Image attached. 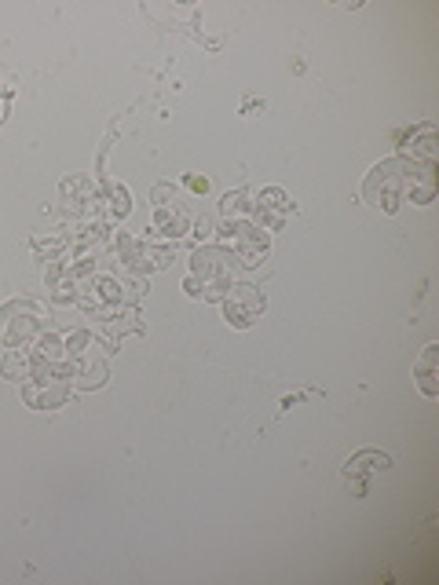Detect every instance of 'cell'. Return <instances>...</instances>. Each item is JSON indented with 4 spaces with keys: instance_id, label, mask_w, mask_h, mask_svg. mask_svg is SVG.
Wrapping results in <instances>:
<instances>
[{
    "instance_id": "6da1fadb",
    "label": "cell",
    "mask_w": 439,
    "mask_h": 585,
    "mask_svg": "<svg viewBox=\"0 0 439 585\" xmlns=\"http://www.w3.org/2000/svg\"><path fill=\"white\" fill-rule=\"evenodd\" d=\"M235 271H238V260L231 249H224V245H205V249H194L191 271L183 278V289L194 300H224L227 289L235 286Z\"/></svg>"
},
{
    "instance_id": "7a4b0ae2",
    "label": "cell",
    "mask_w": 439,
    "mask_h": 585,
    "mask_svg": "<svg viewBox=\"0 0 439 585\" xmlns=\"http://www.w3.org/2000/svg\"><path fill=\"white\" fill-rule=\"evenodd\" d=\"M66 377L74 392H92L103 388V381L110 377V366L103 359V351L92 348V337L85 330H77L66 337Z\"/></svg>"
},
{
    "instance_id": "3957f363",
    "label": "cell",
    "mask_w": 439,
    "mask_h": 585,
    "mask_svg": "<svg viewBox=\"0 0 439 585\" xmlns=\"http://www.w3.org/2000/svg\"><path fill=\"white\" fill-rule=\"evenodd\" d=\"M52 319L44 304L37 300H11L0 308V344L8 351H19V348H30L37 337H41V326Z\"/></svg>"
},
{
    "instance_id": "277c9868",
    "label": "cell",
    "mask_w": 439,
    "mask_h": 585,
    "mask_svg": "<svg viewBox=\"0 0 439 585\" xmlns=\"http://www.w3.org/2000/svg\"><path fill=\"white\" fill-rule=\"evenodd\" d=\"M403 176H407V158H388L370 169L363 180L366 205H374L381 213H396L403 205Z\"/></svg>"
},
{
    "instance_id": "5b68a950",
    "label": "cell",
    "mask_w": 439,
    "mask_h": 585,
    "mask_svg": "<svg viewBox=\"0 0 439 585\" xmlns=\"http://www.w3.org/2000/svg\"><path fill=\"white\" fill-rule=\"evenodd\" d=\"M224 238V249H231L238 260V267H260L268 260V249H271V234L264 227L249 224V220H235V224H227L220 231Z\"/></svg>"
},
{
    "instance_id": "8992f818",
    "label": "cell",
    "mask_w": 439,
    "mask_h": 585,
    "mask_svg": "<svg viewBox=\"0 0 439 585\" xmlns=\"http://www.w3.org/2000/svg\"><path fill=\"white\" fill-rule=\"evenodd\" d=\"M220 304H224L227 326H235V330H249L264 315V308H268V300H264V293L257 286H238V282L227 289Z\"/></svg>"
},
{
    "instance_id": "52a82bcc",
    "label": "cell",
    "mask_w": 439,
    "mask_h": 585,
    "mask_svg": "<svg viewBox=\"0 0 439 585\" xmlns=\"http://www.w3.org/2000/svg\"><path fill=\"white\" fill-rule=\"evenodd\" d=\"M74 392L66 373H48V377H33L22 384V399L30 410H59L66 403V395Z\"/></svg>"
},
{
    "instance_id": "ba28073f",
    "label": "cell",
    "mask_w": 439,
    "mask_h": 585,
    "mask_svg": "<svg viewBox=\"0 0 439 585\" xmlns=\"http://www.w3.org/2000/svg\"><path fill=\"white\" fill-rule=\"evenodd\" d=\"M253 213H257V227H264V231H282V227L290 224L293 216V205L290 198H286V191H279V187H268V191L253 194Z\"/></svg>"
},
{
    "instance_id": "9c48e42d",
    "label": "cell",
    "mask_w": 439,
    "mask_h": 585,
    "mask_svg": "<svg viewBox=\"0 0 439 585\" xmlns=\"http://www.w3.org/2000/svg\"><path fill=\"white\" fill-rule=\"evenodd\" d=\"M410 205H432L436 198V165H421L407 161V176H403V202Z\"/></svg>"
},
{
    "instance_id": "30bf717a",
    "label": "cell",
    "mask_w": 439,
    "mask_h": 585,
    "mask_svg": "<svg viewBox=\"0 0 439 585\" xmlns=\"http://www.w3.org/2000/svg\"><path fill=\"white\" fill-rule=\"evenodd\" d=\"M388 465H392V458H388V454H381V450H363V454L348 458V465H344V476H348V490H352L355 498H363V494H366V479L374 476L377 468L385 472Z\"/></svg>"
},
{
    "instance_id": "8fae6325",
    "label": "cell",
    "mask_w": 439,
    "mask_h": 585,
    "mask_svg": "<svg viewBox=\"0 0 439 585\" xmlns=\"http://www.w3.org/2000/svg\"><path fill=\"white\" fill-rule=\"evenodd\" d=\"M194 216L187 213V205L180 202H154V234L161 238H183L191 234Z\"/></svg>"
},
{
    "instance_id": "7c38bea8",
    "label": "cell",
    "mask_w": 439,
    "mask_h": 585,
    "mask_svg": "<svg viewBox=\"0 0 439 585\" xmlns=\"http://www.w3.org/2000/svg\"><path fill=\"white\" fill-rule=\"evenodd\" d=\"M399 158L421 161V165H436V125L432 121H421L407 132L403 139V154Z\"/></svg>"
},
{
    "instance_id": "4fadbf2b",
    "label": "cell",
    "mask_w": 439,
    "mask_h": 585,
    "mask_svg": "<svg viewBox=\"0 0 439 585\" xmlns=\"http://www.w3.org/2000/svg\"><path fill=\"white\" fill-rule=\"evenodd\" d=\"M59 202H63L66 213H88V209L96 205V187H92L88 176L74 172V176H66V180L59 183Z\"/></svg>"
},
{
    "instance_id": "5bb4252c",
    "label": "cell",
    "mask_w": 439,
    "mask_h": 585,
    "mask_svg": "<svg viewBox=\"0 0 439 585\" xmlns=\"http://www.w3.org/2000/svg\"><path fill=\"white\" fill-rule=\"evenodd\" d=\"M96 205H99V224L121 220V216H129V191L118 187V183H103V191L96 194Z\"/></svg>"
},
{
    "instance_id": "9a60e30c",
    "label": "cell",
    "mask_w": 439,
    "mask_h": 585,
    "mask_svg": "<svg viewBox=\"0 0 439 585\" xmlns=\"http://www.w3.org/2000/svg\"><path fill=\"white\" fill-rule=\"evenodd\" d=\"M414 377H418V388L425 399H436L439 395V344H429L421 351V359L414 362Z\"/></svg>"
},
{
    "instance_id": "2e32d148",
    "label": "cell",
    "mask_w": 439,
    "mask_h": 585,
    "mask_svg": "<svg viewBox=\"0 0 439 585\" xmlns=\"http://www.w3.org/2000/svg\"><path fill=\"white\" fill-rule=\"evenodd\" d=\"M253 191L249 187H238V191H231V194H224V202H220V216L224 220H242V216L253 209Z\"/></svg>"
},
{
    "instance_id": "e0dca14e",
    "label": "cell",
    "mask_w": 439,
    "mask_h": 585,
    "mask_svg": "<svg viewBox=\"0 0 439 585\" xmlns=\"http://www.w3.org/2000/svg\"><path fill=\"white\" fill-rule=\"evenodd\" d=\"M0 377L4 381H30V359H26V348L19 351H8L4 362H0Z\"/></svg>"
},
{
    "instance_id": "ac0fdd59",
    "label": "cell",
    "mask_w": 439,
    "mask_h": 585,
    "mask_svg": "<svg viewBox=\"0 0 439 585\" xmlns=\"http://www.w3.org/2000/svg\"><path fill=\"white\" fill-rule=\"evenodd\" d=\"M183 187H187V191H194V194H209V180L194 176V172H187V176H183Z\"/></svg>"
},
{
    "instance_id": "d6986e66",
    "label": "cell",
    "mask_w": 439,
    "mask_h": 585,
    "mask_svg": "<svg viewBox=\"0 0 439 585\" xmlns=\"http://www.w3.org/2000/svg\"><path fill=\"white\" fill-rule=\"evenodd\" d=\"M194 231H198V238H205V234L213 231V220H198V224H194Z\"/></svg>"
}]
</instances>
